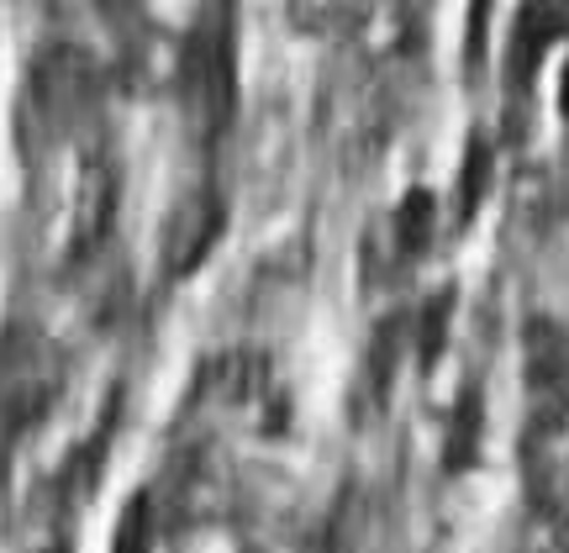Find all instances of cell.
<instances>
[{
	"instance_id": "1",
	"label": "cell",
	"mask_w": 569,
	"mask_h": 553,
	"mask_svg": "<svg viewBox=\"0 0 569 553\" xmlns=\"http://www.w3.org/2000/svg\"><path fill=\"white\" fill-rule=\"evenodd\" d=\"M180 95L201 132H222L232 117V0H206L196 32L184 42Z\"/></svg>"
},
{
	"instance_id": "2",
	"label": "cell",
	"mask_w": 569,
	"mask_h": 553,
	"mask_svg": "<svg viewBox=\"0 0 569 553\" xmlns=\"http://www.w3.org/2000/svg\"><path fill=\"white\" fill-rule=\"evenodd\" d=\"M53 395H59V364H53V353L42 349L38 338H11L0 349V416L21 432L48 416Z\"/></svg>"
},
{
	"instance_id": "3",
	"label": "cell",
	"mask_w": 569,
	"mask_h": 553,
	"mask_svg": "<svg viewBox=\"0 0 569 553\" xmlns=\"http://www.w3.org/2000/svg\"><path fill=\"white\" fill-rule=\"evenodd\" d=\"M111 553H153V506H148V495H132L122 506Z\"/></svg>"
}]
</instances>
